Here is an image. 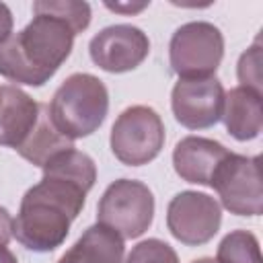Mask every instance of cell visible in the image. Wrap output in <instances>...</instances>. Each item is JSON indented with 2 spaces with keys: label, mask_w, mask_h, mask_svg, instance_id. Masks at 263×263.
Returning a JSON list of instances; mask_svg holds the SVG:
<instances>
[{
  "label": "cell",
  "mask_w": 263,
  "mask_h": 263,
  "mask_svg": "<svg viewBox=\"0 0 263 263\" xmlns=\"http://www.w3.org/2000/svg\"><path fill=\"white\" fill-rule=\"evenodd\" d=\"M76 31L33 2V18L0 41V76L27 86H43L70 58Z\"/></svg>",
  "instance_id": "obj_1"
},
{
  "label": "cell",
  "mask_w": 263,
  "mask_h": 263,
  "mask_svg": "<svg viewBox=\"0 0 263 263\" xmlns=\"http://www.w3.org/2000/svg\"><path fill=\"white\" fill-rule=\"evenodd\" d=\"M86 191L70 181L43 175L27 189L12 220V236L33 253L55 251L68 236L72 220L78 218Z\"/></svg>",
  "instance_id": "obj_2"
},
{
  "label": "cell",
  "mask_w": 263,
  "mask_h": 263,
  "mask_svg": "<svg viewBox=\"0 0 263 263\" xmlns=\"http://www.w3.org/2000/svg\"><path fill=\"white\" fill-rule=\"evenodd\" d=\"M47 107L53 125L74 142L103 125L109 111V90L101 78L76 72L58 86Z\"/></svg>",
  "instance_id": "obj_3"
},
{
  "label": "cell",
  "mask_w": 263,
  "mask_h": 263,
  "mask_svg": "<svg viewBox=\"0 0 263 263\" xmlns=\"http://www.w3.org/2000/svg\"><path fill=\"white\" fill-rule=\"evenodd\" d=\"M224 58V35L208 21L181 25L168 43L171 70L179 78H210Z\"/></svg>",
  "instance_id": "obj_4"
},
{
  "label": "cell",
  "mask_w": 263,
  "mask_h": 263,
  "mask_svg": "<svg viewBox=\"0 0 263 263\" xmlns=\"http://www.w3.org/2000/svg\"><path fill=\"white\" fill-rule=\"evenodd\" d=\"M154 220V195L136 179L113 181L97 205V222L115 230L121 238L142 236Z\"/></svg>",
  "instance_id": "obj_5"
},
{
  "label": "cell",
  "mask_w": 263,
  "mask_h": 263,
  "mask_svg": "<svg viewBox=\"0 0 263 263\" xmlns=\"http://www.w3.org/2000/svg\"><path fill=\"white\" fill-rule=\"evenodd\" d=\"M111 152L127 166L152 162L164 146V123L148 105H134L119 113L109 136Z\"/></svg>",
  "instance_id": "obj_6"
},
{
  "label": "cell",
  "mask_w": 263,
  "mask_h": 263,
  "mask_svg": "<svg viewBox=\"0 0 263 263\" xmlns=\"http://www.w3.org/2000/svg\"><path fill=\"white\" fill-rule=\"evenodd\" d=\"M261 158L230 152L216 168L210 187L222 205L234 216H259L263 212Z\"/></svg>",
  "instance_id": "obj_7"
},
{
  "label": "cell",
  "mask_w": 263,
  "mask_h": 263,
  "mask_svg": "<svg viewBox=\"0 0 263 263\" xmlns=\"http://www.w3.org/2000/svg\"><path fill=\"white\" fill-rule=\"evenodd\" d=\"M222 224L220 203L199 191H181L166 205L168 232L187 247L210 242Z\"/></svg>",
  "instance_id": "obj_8"
},
{
  "label": "cell",
  "mask_w": 263,
  "mask_h": 263,
  "mask_svg": "<svg viewBox=\"0 0 263 263\" xmlns=\"http://www.w3.org/2000/svg\"><path fill=\"white\" fill-rule=\"evenodd\" d=\"M224 86L216 76L179 78L171 92L175 119L187 129H208L222 119Z\"/></svg>",
  "instance_id": "obj_9"
},
{
  "label": "cell",
  "mask_w": 263,
  "mask_h": 263,
  "mask_svg": "<svg viewBox=\"0 0 263 263\" xmlns=\"http://www.w3.org/2000/svg\"><path fill=\"white\" fill-rule=\"evenodd\" d=\"M88 53L95 66L111 74L136 70L150 53L148 35L134 25H111L99 31L90 43Z\"/></svg>",
  "instance_id": "obj_10"
},
{
  "label": "cell",
  "mask_w": 263,
  "mask_h": 263,
  "mask_svg": "<svg viewBox=\"0 0 263 263\" xmlns=\"http://www.w3.org/2000/svg\"><path fill=\"white\" fill-rule=\"evenodd\" d=\"M228 154L230 150L216 140L187 136L179 140L173 150V166L183 181L210 187L216 168Z\"/></svg>",
  "instance_id": "obj_11"
},
{
  "label": "cell",
  "mask_w": 263,
  "mask_h": 263,
  "mask_svg": "<svg viewBox=\"0 0 263 263\" xmlns=\"http://www.w3.org/2000/svg\"><path fill=\"white\" fill-rule=\"evenodd\" d=\"M39 119V103L12 84L0 86V146L18 148Z\"/></svg>",
  "instance_id": "obj_12"
},
{
  "label": "cell",
  "mask_w": 263,
  "mask_h": 263,
  "mask_svg": "<svg viewBox=\"0 0 263 263\" xmlns=\"http://www.w3.org/2000/svg\"><path fill=\"white\" fill-rule=\"evenodd\" d=\"M222 121L226 125V132L238 142H249L259 138L263 129L261 92H255L245 86L230 88L224 95Z\"/></svg>",
  "instance_id": "obj_13"
},
{
  "label": "cell",
  "mask_w": 263,
  "mask_h": 263,
  "mask_svg": "<svg viewBox=\"0 0 263 263\" xmlns=\"http://www.w3.org/2000/svg\"><path fill=\"white\" fill-rule=\"evenodd\" d=\"M123 238L115 230L97 222L82 232L58 263H123Z\"/></svg>",
  "instance_id": "obj_14"
},
{
  "label": "cell",
  "mask_w": 263,
  "mask_h": 263,
  "mask_svg": "<svg viewBox=\"0 0 263 263\" xmlns=\"http://www.w3.org/2000/svg\"><path fill=\"white\" fill-rule=\"evenodd\" d=\"M74 148L72 140H68L51 121L49 107L45 103H39V119L31 134L25 138V142L16 148V152L29 160L35 166H45L47 160H51L55 154Z\"/></svg>",
  "instance_id": "obj_15"
},
{
  "label": "cell",
  "mask_w": 263,
  "mask_h": 263,
  "mask_svg": "<svg viewBox=\"0 0 263 263\" xmlns=\"http://www.w3.org/2000/svg\"><path fill=\"white\" fill-rule=\"evenodd\" d=\"M43 175L70 181L88 193L97 181V166H95V160L86 152L70 148V150L55 154L51 160H47V164L43 166Z\"/></svg>",
  "instance_id": "obj_16"
},
{
  "label": "cell",
  "mask_w": 263,
  "mask_h": 263,
  "mask_svg": "<svg viewBox=\"0 0 263 263\" xmlns=\"http://www.w3.org/2000/svg\"><path fill=\"white\" fill-rule=\"evenodd\" d=\"M216 263H261L257 236L249 230L228 232L218 245Z\"/></svg>",
  "instance_id": "obj_17"
},
{
  "label": "cell",
  "mask_w": 263,
  "mask_h": 263,
  "mask_svg": "<svg viewBox=\"0 0 263 263\" xmlns=\"http://www.w3.org/2000/svg\"><path fill=\"white\" fill-rule=\"evenodd\" d=\"M37 6L64 18L76 35L82 33L90 25V4L88 2H74V0H37Z\"/></svg>",
  "instance_id": "obj_18"
},
{
  "label": "cell",
  "mask_w": 263,
  "mask_h": 263,
  "mask_svg": "<svg viewBox=\"0 0 263 263\" xmlns=\"http://www.w3.org/2000/svg\"><path fill=\"white\" fill-rule=\"evenodd\" d=\"M125 263H179V257L168 242L160 238H148L132 247Z\"/></svg>",
  "instance_id": "obj_19"
},
{
  "label": "cell",
  "mask_w": 263,
  "mask_h": 263,
  "mask_svg": "<svg viewBox=\"0 0 263 263\" xmlns=\"http://www.w3.org/2000/svg\"><path fill=\"white\" fill-rule=\"evenodd\" d=\"M236 74H238V82L245 88H251L255 92L263 90V74H261V43L259 39L247 49L242 51L238 66H236Z\"/></svg>",
  "instance_id": "obj_20"
},
{
  "label": "cell",
  "mask_w": 263,
  "mask_h": 263,
  "mask_svg": "<svg viewBox=\"0 0 263 263\" xmlns=\"http://www.w3.org/2000/svg\"><path fill=\"white\" fill-rule=\"evenodd\" d=\"M12 216L6 208L0 205V245H8V240L12 238Z\"/></svg>",
  "instance_id": "obj_21"
},
{
  "label": "cell",
  "mask_w": 263,
  "mask_h": 263,
  "mask_svg": "<svg viewBox=\"0 0 263 263\" xmlns=\"http://www.w3.org/2000/svg\"><path fill=\"white\" fill-rule=\"evenodd\" d=\"M12 12H10V8L4 4V2H0V41H4L8 35H12Z\"/></svg>",
  "instance_id": "obj_22"
},
{
  "label": "cell",
  "mask_w": 263,
  "mask_h": 263,
  "mask_svg": "<svg viewBox=\"0 0 263 263\" xmlns=\"http://www.w3.org/2000/svg\"><path fill=\"white\" fill-rule=\"evenodd\" d=\"M150 2H142V4H111V2H107L105 6L109 8V10H115V12H140L142 8H146Z\"/></svg>",
  "instance_id": "obj_23"
},
{
  "label": "cell",
  "mask_w": 263,
  "mask_h": 263,
  "mask_svg": "<svg viewBox=\"0 0 263 263\" xmlns=\"http://www.w3.org/2000/svg\"><path fill=\"white\" fill-rule=\"evenodd\" d=\"M0 263H18L14 253L6 247V245H0Z\"/></svg>",
  "instance_id": "obj_24"
},
{
  "label": "cell",
  "mask_w": 263,
  "mask_h": 263,
  "mask_svg": "<svg viewBox=\"0 0 263 263\" xmlns=\"http://www.w3.org/2000/svg\"><path fill=\"white\" fill-rule=\"evenodd\" d=\"M191 263H216V259H212V257H201V259H195V261H191Z\"/></svg>",
  "instance_id": "obj_25"
}]
</instances>
